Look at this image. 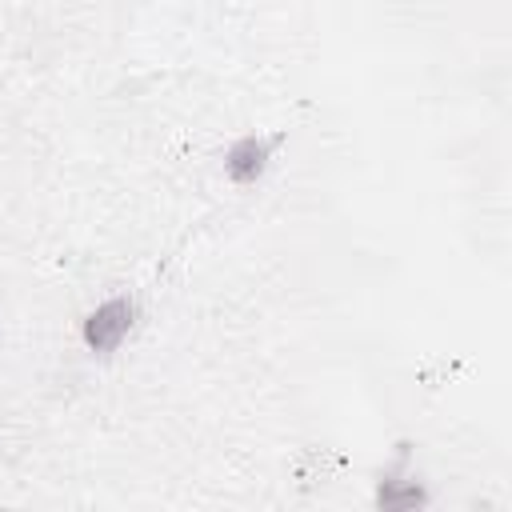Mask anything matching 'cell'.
<instances>
[{"label":"cell","instance_id":"obj_1","mask_svg":"<svg viewBox=\"0 0 512 512\" xmlns=\"http://www.w3.org/2000/svg\"><path fill=\"white\" fill-rule=\"evenodd\" d=\"M136 316H140V308H136L132 296H112V300L96 304V308L84 316V324H80L84 348L96 352V356H112V352L128 340V332L136 328Z\"/></svg>","mask_w":512,"mask_h":512},{"label":"cell","instance_id":"obj_2","mask_svg":"<svg viewBox=\"0 0 512 512\" xmlns=\"http://www.w3.org/2000/svg\"><path fill=\"white\" fill-rule=\"evenodd\" d=\"M272 148H276V140L260 136V132H248V136L232 140V148L224 152V176L232 184H256L272 164Z\"/></svg>","mask_w":512,"mask_h":512},{"label":"cell","instance_id":"obj_3","mask_svg":"<svg viewBox=\"0 0 512 512\" xmlns=\"http://www.w3.org/2000/svg\"><path fill=\"white\" fill-rule=\"evenodd\" d=\"M428 504V492L416 476H380L376 484V508H388V512H408V508H424Z\"/></svg>","mask_w":512,"mask_h":512}]
</instances>
